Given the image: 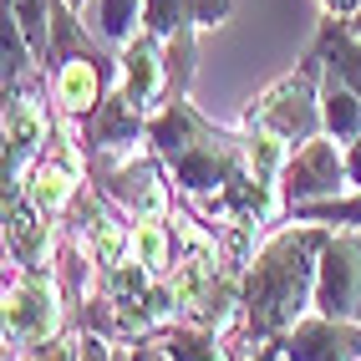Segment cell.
<instances>
[{
	"instance_id": "cell-1",
	"label": "cell",
	"mask_w": 361,
	"mask_h": 361,
	"mask_svg": "<svg viewBox=\"0 0 361 361\" xmlns=\"http://www.w3.org/2000/svg\"><path fill=\"white\" fill-rule=\"evenodd\" d=\"M331 234V224L280 219V229L250 255L239 275V326L229 336L234 361H259L264 346L316 310V270Z\"/></svg>"
},
{
	"instance_id": "cell-2",
	"label": "cell",
	"mask_w": 361,
	"mask_h": 361,
	"mask_svg": "<svg viewBox=\"0 0 361 361\" xmlns=\"http://www.w3.org/2000/svg\"><path fill=\"white\" fill-rule=\"evenodd\" d=\"M148 148L163 158L168 173H173V188H178L183 204H204L214 194H224V188L250 168L245 133L209 123L188 97L163 102L148 117Z\"/></svg>"
},
{
	"instance_id": "cell-3",
	"label": "cell",
	"mask_w": 361,
	"mask_h": 361,
	"mask_svg": "<svg viewBox=\"0 0 361 361\" xmlns=\"http://www.w3.org/2000/svg\"><path fill=\"white\" fill-rule=\"evenodd\" d=\"M66 331H71V300L61 280L6 264V361H20L26 351L56 341Z\"/></svg>"
},
{
	"instance_id": "cell-4",
	"label": "cell",
	"mask_w": 361,
	"mask_h": 361,
	"mask_svg": "<svg viewBox=\"0 0 361 361\" xmlns=\"http://www.w3.org/2000/svg\"><path fill=\"white\" fill-rule=\"evenodd\" d=\"M321 82H326V61L305 51V61L290 71V77H280L275 87H264L259 97L245 107V117H250V123L275 128L285 142H290V148H300V142H310V137L326 133Z\"/></svg>"
},
{
	"instance_id": "cell-5",
	"label": "cell",
	"mask_w": 361,
	"mask_h": 361,
	"mask_svg": "<svg viewBox=\"0 0 361 361\" xmlns=\"http://www.w3.org/2000/svg\"><path fill=\"white\" fill-rule=\"evenodd\" d=\"M61 123V112L51 107V92L46 87H26V92H6V158H0V183L11 188H26L36 158L51 148V133Z\"/></svg>"
},
{
	"instance_id": "cell-6",
	"label": "cell",
	"mask_w": 361,
	"mask_h": 361,
	"mask_svg": "<svg viewBox=\"0 0 361 361\" xmlns=\"http://www.w3.org/2000/svg\"><path fill=\"white\" fill-rule=\"evenodd\" d=\"M117 82H123V56H117L112 46H97V51H87V56L61 61L51 77H46V92H51V107L66 123H87V117L112 97Z\"/></svg>"
},
{
	"instance_id": "cell-7",
	"label": "cell",
	"mask_w": 361,
	"mask_h": 361,
	"mask_svg": "<svg viewBox=\"0 0 361 361\" xmlns=\"http://www.w3.org/2000/svg\"><path fill=\"white\" fill-rule=\"evenodd\" d=\"M280 204L290 214L295 204H310V199H336V194H351V173H346V148L336 142L331 133L300 142L290 153V163L280 168ZM280 214V219H285Z\"/></svg>"
},
{
	"instance_id": "cell-8",
	"label": "cell",
	"mask_w": 361,
	"mask_h": 361,
	"mask_svg": "<svg viewBox=\"0 0 361 361\" xmlns=\"http://www.w3.org/2000/svg\"><path fill=\"white\" fill-rule=\"evenodd\" d=\"M56 245H61V229L26 199V188H11L6 194V264L11 270L56 275Z\"/></svg>"
},
{
	"instance_id": "cell-9",
	"label": "cell",
	"mask_w": 361,
	"mask_h": 361,
	"mask_svg": "<svg viewBox=\"0 0 361 361\" xmlns=\"http://www.w3.org/2000/svg\"><path fill=\"white\" fill-rule=\"evenodd\" d=\"M316 310L331 321H361V239L336 229L316 270Z\"/></svg>"
},
{
	"instance_id": "cell-10",
	"label": "cell",
	"mask_w": 361,
	"mask_h": 361,
	"mask_svg": "<svg viewBox=\"0 0 361 361\" xmlns=\"http://www.w3.org/2000/svg\"><path fill=\"white\" fill-rule=\"evenodd\" d=\"M259 356H285V361H361V321H331L321 310L300 316L290 331L270 341Z\"/></svg>"
},
{
	"instance_id": "cell-11",
	"label": "cell",
	"mask_w": 361,
	"mask_h": 361,
	"mask_svg": "<svg viewBox=\"0 0 361 361\" xmlns=\"http://www.w3.org/2000/svg\"><path fill=\"white\" fill-rule=\"evenodd\" d=\"M148 117H153V112H142V107L133 102V92L117 82L112 97L92 112L87 123H77L87 158H92V153H133V142H148Z\"/></svg>"
},
{
	"instance_id": "cell-12",
	"label": "cell",
	"mask_w": 361,
	"mask_h": 361,
	"mask_svg": "<svg viewBox=\"0 0 361 361\" xmlns=\"http://www.w3.org/2000/svg\"><path fill=\"white\" fill-rule=\"evenodd\" d=\"M117 56H123V87L133 92V102L142 112H158L173 97V82H168V41L163 36L137 31Z\"/></svg>"
},
{
	"instance_id": "cell-13",
	"label": "cell",
	"mask_w": 361,
	"mask_h": 361,
	"mask_svg": "<svg viewBox=\"0 0 361 361\" xmlns=\"http://www.w3.org/2000/svg\"><path fill=\"white\" fill-rule=\"evenodd\" d=\"M158 346L168 361H234L229 336L209 331L199 321H173L168 331H158Z\"/></svg>"
},
{
	"instance_id": "cell-14",
	"label": "cell",
	"mask_w": 361,
	"mask_h": 361,
	"mask_svg": "<svg viewBox=\"0 0 361 361\" xmlns=\"http://www.w3.org/2000/svg\"><path fill=\"white\" fill-rule=\"evenodd\" d=\"M87 31L107 41L112 51H123V46L142 31V0H92V6L82 11Z\"/></svg>"
},
{
	"instance_id": "cell-15",
	"label": "cell",
	"mask_w": 361,
	"mask_h": 361,
	"mask_svg": "<svg viewBox=\"0 0 361 361\" xmlns=\"http://www.w3.org/2000/svg\"><path fill=\"white\" fill-rule=\"evenodd\" d=\"M321 112H326V133L341 148H351L361 137V92H351L346 82H336V77L321 82Z\"/></svg>"
},
{
	"instance_id": "cell-16",
	"label": "cell",
	"mask_w": 361,
	"mask_h": 361,
	"mask_svg": "<svg viewBox=\"0 0 361 361\" xmlns=\"http://www.w3.org/2000/svg\"><path fill=\"white\" fill-rule=\"evenodd\" d=\"M285 219H300V224H331V229H361V188L351 194H336V199H310L295 204Z\"/></svg>"
},
{
	"instance_id": "cell-17",
	"label": "cell",
	"mask_w": 361,
	"mask_h": 361,
	"mask_svg": "<svg viewBox=\"0 0 361 361\" xmlns=\"http://www.w3.org/2000/svg\"><path fill=\"white\" fill-rule=\"evenodd\" d=\"M0 11H6L16 26H20V36L31 41V51H36V61L46 56V46H51V16H56V0H0Z\"/></svg>"
},
{
	"instance_id": "cell-18",
	"label": "cell",
	"mask_w": 361,
	"mask_h": 361,
	"mask_svg": "<svg viewBox=\"0 0 361 361\" xmlns=\"http://www.w3.org/2000/svg\"><path fill=\"white\" fill-rule=\"evenodd\" d=\"M188 26H199L194 20V0H142V31L173 41Z\"/></svg>"
},
{
	"instance_id": "cell-19",
	"label": "cell",
	"mask_w": 361,
	"mask_h": 361,
	"mask_svg": "<svg viewBox=\"0 0 361 361\" xmlns=\"http://www.w3.org/2000/svg\"><path fill=\"white\" fill-rule=\"evenodd\" d=\"M229 16H234V0H194V20H199V31L224 26Z\"/></svg>"
},
{
	"instance_id": "cell-20",
	"label": "cell",
	"mask_w": 361,
	"mask_h": 361,
	"mask_svg": "<svg viewBox=\"0 0 361 361\" xmlns=\"http://www.w3.org/2000/svg\"><path fill=\"white\" fill-rule=\"evenodd\" d=\"M77 331H82V326H77ZM77 351H82V361H117V346L107 341V336H97V331H82Z\"/></svg>"
},
{
	"instance_id": "cell-21",
	"label": "cell",
	"mask_w": 361,
	"mask_h": 361,
	"mask_svg": "<svg viewBox=\"0 0 361 361\" xmlns=\"http://www.w3.org/2000/svg\"><path fill=\"white\" fill-rule=\"evenodd\" d=\"M356 11H361V0H321V16L341 20V26H351V20H356Z\"/></svg>"
},
{
	"instance_id": "cell-22",
	"label": "cell",
	"mask_w": 361,
	"mask_h": 361,
	"mask_svg": "<svg viewBox=\"0 0 361 361\" xmlns=\"http://www.w3.org/2000/svg\"><path fill=\"white\" fill-rule=\"evenodd\" d=\"M346 173H351V188H361V137L346 148Z\"/></svg>"
},
{
	"instance_id": "cell-23",
	"label": "cell",
	"mask_w": 361,
	"mask_h": 361,
	"mask_svg": "<svg viewBox=\"0 0 361 361\" xmlns=\"http://www.w3.org/2000/svg\"><path fill=\"white\" fill-rule=\"evenodd\" d=\"M66 6H71V11H77V16H82V11L92 6V0H66Z\"/></svg>"
}]
</instances>
